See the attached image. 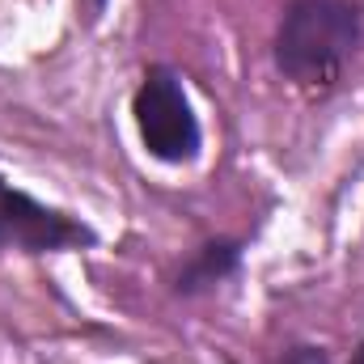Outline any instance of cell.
<instances>
[{
	"label": "cell",
	"mask_w": 364,
	"mask_h": 364,
	"mask_svg": "<svg viewBox=\"0 0 364 364\" xmlns=\"http://www.w3.org/2000/svg\"><path fill=\"white\" fill-rule=\"evenodd\" d=\"M364 38L352 0H292L275 30V68L301 90H331Z\"/></svg>",
	"instance_id": "cell-1"
},
{
	"label": "cell",
	"mask_w": 364,
	"mask_h": 364,
	"mask_svg": "<svg viewBox=\"0 0 364 364\" xmlns=\"http://www.w3.org/2000/svg\"><path fill=\"white\" fill-rule=\"evenodd\" d=\"M132 114H136V132H140L149 157H157L166 166H186L199 157L203 132H199V119L191 110V97L182 90L178 73L149 68L132 97Z\"/></svg>",
	"instance_id": "cell-2"
},
{
	"label": "cell",
	"mask_w": 364,
	"mask_h": 364,
	"mask_svg": "<svg viewBox=\"0 0 364 364\" xmlns=\"http://www.w3.org/2000/svg\"><path fill=\"white\" fill-rule=\"evenodd\" d=\"M93 242L97 237L85 220H77L60 208H47L34 195L0 178V250L47 255V250H81Z\"/></svg>",
	"instance_id": "cell-3"
},
{
	"label": "cell",
	"mask_w": 364,
	"mask_h": 364,
	"mask_svg": "<svg viewBox=\"0 0 364 364\" xmlns=\"http://www.w3.org/2000/svg\"><path fill=\"white\" fill-rule=\"evenodd\" d=\"M237 263H242V246H237V242H208V246H199V250L182 263L174 288H178L182 296L208 292V288H216L220 279H229V275L237 272Z\"/></svg>",
	"instance_id": "cell-4"
},
{
	"label": "cell",
	"mask_w": 364,
	"mask_h": 364,
	"mask_svg": "<svg viewBox=\"0 0 364 364\" xmlns=\"http://www.w3.org/2000/svg\"><path fill=\"white\" fill-rule=\"evenodd\" d=\"M279 364H326V352L322 348H292Z\"/></svg>",
	"instance_id": "cell-5"
},
{
	"label": "cell",
	"mask_w": 364,
	"mask_h": 364,
	"mask_svg": "<svg viewBox=\"0 0 364 364\" xmlns=\"http://www.w3.org/2000/svg\"><path fill=\"white\" fill-rule=\"evenodd\" d=\"M352 364H364V343L356 348V352H352Z\"/></svg>",
	"instance_id": "cell-6"
},
{
	"label": "cell",
	"mask_w": 364,
	"mask_h": 364,
	"mask_svg": "<svg viewBox=\"0 0 364 364\" xmlns=\"http://www.w3.org/2000/svg\"><path fill=\"white\" fill-rule=\"evenodd\" d=\"M93 9H102V0H93Z\"/></svg>",
	"instance_id": "cell-7"
}]
</instances>
